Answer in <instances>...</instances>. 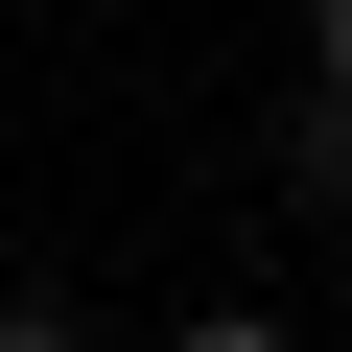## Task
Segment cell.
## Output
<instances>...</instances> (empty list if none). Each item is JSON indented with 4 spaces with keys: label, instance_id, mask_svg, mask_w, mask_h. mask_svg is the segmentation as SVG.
<instances>
[{
    "label": "cell",
    "instance_id": "obj_1",
    "mask_svg": "<svg viewBox=\"0 0 352 352\" xmlns=\"http://www.w3.org/2000/svg\"><path fill=\"white\" fill-rule=\"evenodd\" d=\"M282 212H352V118H329V94L282 118Z\"/></svg>",
    "mask_w": 352,
    "mask_h": 352
},
{
    "label": "cell",
    "instance_id": "obj_4",
    "mask_svg": "<svg viewBox=\"0 0 352 352\" xmlns=\"http://www.w3.org/2000/svg\"><path fill=\"white\" fill-rule=\"evenodd\" d=\"M305 94H329V118H352V0H305Z\"/></svg>",
    "mask_w": 352,
    "mask_h": 352
},
{
    "label": "cell",
    "instance_id": "obj_2",
    "mask_svg": "<svg viewBox=\"0 0 352 352\" xmlns=\"http://www.w3.org/2000/svg\"><path fill=\"white\" fill-rule=\"evenodd\" d=\"M164 352H305V329H282V305H188Z\"/></svg>",
    "mask_w": 352,
    "mask_h": 352
},
{
    "label": "cell",
    "instance_id": "obj_3",
    "mask_svg": "<svg viewBox=\"0 0 352 352\" xmlns=\"http://www.w3.org/2000/svg\"><path fill=\"white\" fill-rule=\"evenodd\" d=\"M0 352H94V329H71V305H47V282H0Z\"/></svg>",
    "mask_w": 352,
    "mask_h": 352
}]
</instances>
